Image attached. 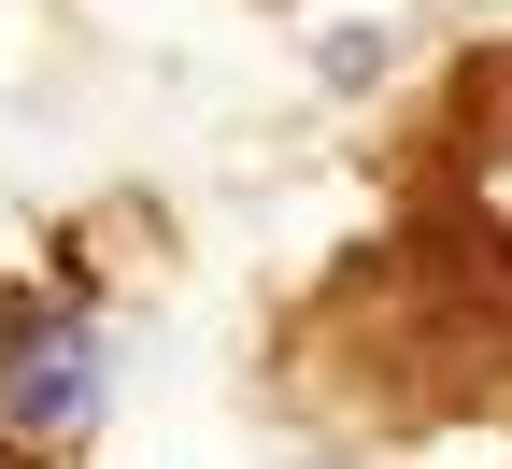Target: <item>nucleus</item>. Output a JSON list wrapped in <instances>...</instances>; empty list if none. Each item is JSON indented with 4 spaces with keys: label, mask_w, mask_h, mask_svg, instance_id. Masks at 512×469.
I'll return each mask as SVG.
<instances>
[{
    "label": "nucleus",
    "mask_w": 512,
    "mask_h": 469,
    "mask_svg": "<svg viewBox=\"0 0 512 469\" xmlns=\"http://www.w3.org/2000/svg\"><path fill=\"white\" fill-rule=\"evenodd\" d=\"M100 327L86 313H43V299H0V455L15 469H57L86 427H100Z\"/></svg>",
    "instance_id": "1"
},
{
    "label": "nucleus",
    "mask_w": 512,
    "mask_h": 469,
    "mask_svg": "<svg viewBox=\"0 0 512 469\" xmlns=\"http://www.w3.org/2000/svg\"><path fill=\"white\" fill-rule=\"evenodd\" d=\"M313 72H328V86H342V100H356V86H370V72H384V29H328V57H313Z\"/></svg>",
    "instance_id": "2"
},
{
    "label": "nucleus",
    "mask_w": 512,
    "mask_h": 469,
    "mask_svg": "<svg viewBox=\"0 0 512 469\" xmlns=\"http://www.w3.org/2000/svg\"><path fill=\"white\" fill-rule=\"evenodd\" d=\"M0 469H15V455H0Z\"/></svg>",
    "instance_id": "3"
}]
</instances>
